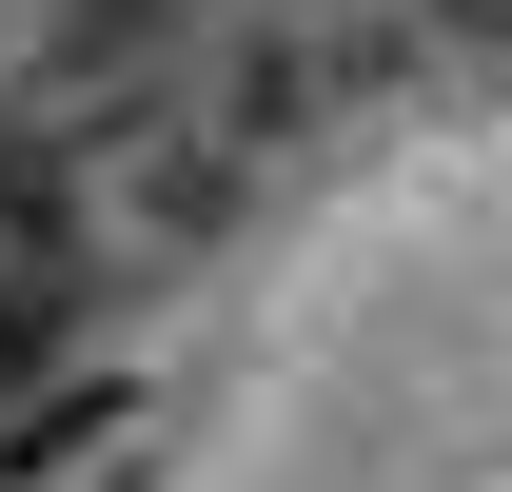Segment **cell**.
Returning a JSON list of instances; mask_svg holds the SVG:
<instances>
[{
	"instance_id": "3",
	"label": "cell",
	"mask_w": 512,
	"mask_h": 492,
	"mask_svg": "<svg viewBox=\"0 0 512 492\" xmlns=\"http://www.w3.org/2000/svg\"><path fill=\"white\" fill-rule=\"evenodd\" d=\"M414 20H434L453 60H512V0H414Z\"/></svg>"
},
{
	"instance_id": "2",
	"label": "cell",
	"mask_w": 512,
	"mask_h": 492,
	"mask_svg": "<svg viewBox=\"0 0 512 492\" xmlns=\"http://www.w3.org/2000/svg\"><path fill=\"white\" fill-rule=\"evenodd\" d=\"M40 335H60V276H0V374H40Z\"/></svg>"
},
{
	"instance_id": "1",
	"label": "cell",
	"mask_w": 512,
	"mask_h": 492,
	"mask_svg": "<svg viewBox=\"0 0 512 492\" xmlns=\"http://www.w3.org/2000/svg\"><path fill=\"white\" fill-rule=\"evenodd\" d=\"M99 414H119V374H40V414L0 433V473H60V453H99Z\"/></svg>"
},
{
	"instance_id": "4",
	"label": "cell",
	"mask_w": 512,
	"mask_h": 492,
	"mask_svg": "<svg viewBox=\"0 0 512 492\" xmlns=\"http://www.w3.org/2000/svg\"><path fill=\"white\" fill-rule=\"evenodd\" d=\"M99 492H138V453H119V473H99Z\"/></svg>"
}]
</instances>
